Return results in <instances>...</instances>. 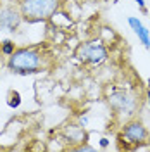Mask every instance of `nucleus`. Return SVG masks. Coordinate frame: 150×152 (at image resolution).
Segmentation results:
<instances>
[{"mask_svg":"<svg viewBox=\"0 0 150 152\" xmlns=\"http://www.w3.org/2000/svg\"><path fill=\"white\" fill-rule=\"evenodd\" d=\"M7 105L10 109H17L21 105V94L17 90H10L9 95H7Z\"/></svg>","mask_w":150,"mask_h":152,"instance_id":"1a4fd4ad","label":"nucleus"},{"mask_svg":"<svg viewBox=\"0 0 150 152\" xmlns=\"http://www.w3.org/2000/svg\"><path fill=\"white\" fill-rule=\"evenodd\" d=\"M136 4H138V7H140L143 12H147V5H145V0H135Z\"/></svg>","mask_w":150,"mask_h":152,"instance_id":"ddd939ff","label":"nucleus"},{"mask_svg":"<svg viewBox=\"0 0 150 152\" xmlns=\"http://www.w3.org/2000/svg\"><path fill=\"white\" fill-rule=\"evenodd\" d=\"M107 102L117 116H124V118H131L140 109V97L128 88L112 90L107 97Z\"/></svg>","mask_w":150,"mask_h":152,"instance_id":"7ed1b4c3","label":"nucleus"},{"mask_svg":"<svg viewBox=\"0 0 150 152\" xmlns=\"http://www.w3.org/2000/svg\"><path fill=\"white\" fill-rule=\"evenodd\" d=\"M24 23L35 24L48 21L60 9V0H21L17 4Z\"/></svg>","mask_w":150,"mask_h":152,"instance_id":"f03ea898","label":"nucleus"},{"mask_svg":"<svg viewBox=\"0 0 150 152\" xmlns=\"http://www.w3.org/2000/svg\"><path fill=\"white\" fill-rule=\"evenodd\" d=\"M128 24L131 26V29L135 31V35L138 37V40L143 43V47L150 50V31L145 28V24L138 18H135V16H130L128 18Z\"/></svg>","mask_w":150,"mask_h":152,"instance_id":"0eeeda50","label":"nucleus"},{"mask_svg":"<svg viewBox=\"0 0 150 152\" xmlns=\"http://www.w3.org/2000/svg\"><path fill=\"white\" fill-rule=\"evenodd\" d=\"M109 143H111V140H109L107 137H102V138H100V147H102V149L109 147Z\"/></svg>","mask_w":150,"mask_h":152,"instance_id":"9b49d317","label":"nucleus"},{"mask_svg":"<svg viewBox=\"0 0 150 152\" xmlns=\"http://www.w3.org/2000/svg\"><path fill=\"white\" fill-rule=\"evenodd\" d=\"M64 135H66L67 142H79L83 143L86 142V135H84V128L83 126H79V124H69L66 126V130H64Z\"/></svg>","mask_w":150,"mask_h":152,"instance_id":"6e6552de","label":"nucleus"},{"mask_svg":"<svg viewBox=\"0 0 150 152\" xmlns=\"http://www.w3.org/2000/svg\"><path fill=\"white\" fill-rule=\"evenodd\" d=\"M14 50H16V43H14L12 40H4V42H0V54H2V57H9Z\"/></svg>","mask_w":150,"mask_h":152,"instance_id":"9d476101","label":"nucleus"},{"mask_svg":"<svg viewBox=\"0 0 150 152\" xmlns=\"http://www.w3.org/2000/svg\"><path fill=\"white\" fill-rule=\"evenodd\" d=\"M121 138L128 147H141L145 143L150 142V132L145 124L138 121V119H128L126 123L121 126Z\"/></svg>","mask_w":150,"mask_h":152,"instance_id":"39448f33","label":"nucleus"},{"mask_svg":"<svg viewBox=\"0 0 150 152\" xmlns=\"http://www.w3.org/2000/svg\"><path fill=\"white\" fill-rule=\"evenodd\" d=\"M5 67L12 75H35L48 67V56L40 45L16 47V50L7 57Z\"/></svg>","mask_w":150,"mask_h":152,"instance_id":"f257e3e1","label":"nucleus"},{"mask_svg":"<svg viewBox=\"0 0 150 152\" xmlns=\"http://www.w3.org/2000/svg\"><path fill=\"white\" fill-rule=\"evenodd\" d=\"M79 126H83V128L88 126V116H81L79 118Z\"/></svg>","mask_w":150,"mask_h":152,"instance_id":"f8f14e48","label":"nucleus"},{"mask_svg":"<svg viewBox=\"0 0 150 152\" xmlns=\"http://www.w3.org/2000/svg\"><path fill=\"white\" fill-rule=\"evenodd\" d=\"M0 56H2V54H0Z\"/></svg>","mask_w":150,"mask_h":152,"instance_id":"dca6fc26","label":"nucleus"},{"mask_svg":"<svg viewBox=\"0 0 150 152\" xmlns=\"http://www.w3.org/2000/svg\"><path fill=\"white\" fill-rule=\"evenodd\" d=\"M23 23V16L19 10L17 4H7L4 7H0V31H7V33H14Z\"/></svg>","mask_w":150,"mask_h":152,"instance_id":"423d86ee","label":"nucleus"},{"mask_svg":"<svg viewBox=\"0 0 150 152\" xmlns=\"http://www.w3.org/2000/svg\"><path fill=\"white\" fill-rule=\"evenodd\" d=\"M147 102H149V107H150V90L147 92Z\"/></svg>","mask_w":150,"mask_h":152,"instance_id":"4468645a","label":"nucleus"},{"mask_svg":"<svg viewBox=\"0 0 150 152\" xmlns=\"http://www.w3.org/2000/svg\"><path fill=\"white\" fill-rule=\"evenodd\" d=\"M19 2H21V0H14V4H19Z\"/></svg>","mask_w":150,"mask_h":152,"instance_id":"2eb2a0df","label":"nucleus"},{"mask_svg":"<svg viewBox=\"0 0 150 152\" xmlns=\"http://www.w3.org/2000/svg\"><path fill=\"white\" fill-rule=\"evenodd\" d=\"M76 56L81 62L88 64V66H102L109 59V48L103 43V40L95 38V40H88V42L81 43L78 47Z\"/></svg>","mask_w":150,"mask_h":152,"instance_id":"20e7f679","label":"nucleus"}]
</instances>
